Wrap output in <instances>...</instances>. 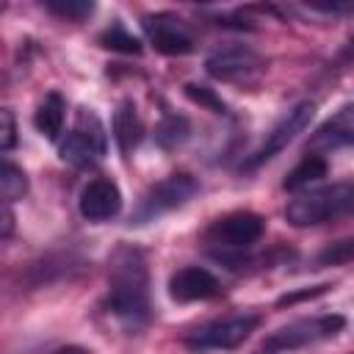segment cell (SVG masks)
<instances>
[{
	"instance_id": "6da1fadb",
	"label": "cell",
	"mask_w": 354,
	"mask_h": 354,
	"mask_svg": "<svg viewBox=\"0 0 354 354\" xmlns=\"http://www.w3.org/2000/svg\"><path fill=\"white\" fill-rule=\"evenodd\" d=\"M105 307L122 326H127L133 332L144 329L149 324V318H152L147 254L133 243L116 246L111 260H108Z\"/></svg>"
},
{
	"instance_id": "7a4b0ae2",
	"label": "cell",
	"mask_w": 354,
	"mask_h": 354,
	"mask_svg": "<svg viewBox=\"0 0 354 354\" xmlns=\"http://www.w3.org/2000/svg\"><path fill=\"white\" fill-rule=\"evenodd\" d=\"M351 205H354V185L343 180V183H332V185L310 188L299 194L296 199L288 202L285 218L293 227H318V224L348 216Z\"/></svg>"
},
{
	"instance_id": "3957f363",
	"label": "cell",
	"mask_w": 354,
	"mask_h": 354,
	"mask_svg": "<svg viewBox=\"0 0 354 354\" xmlns=\"http://www.w3.org/2000/svg\"><path fill=\"white\" fill-rule=\"evenodd\" d=\"M266 235V218L252 210H232L227 216H218L205 230V243L216 252L218 260L238 257L241 252L252 249Z\"/></svg>"
},
{
	"instance_id": "277c9868",
	"label": "cell",
	"mask_w": 354,
	"mask_h": 354,
	"mask_svg": "<svg viewBox=\"0 0 354 354\" xmlns=\"http://www.w3.org/2000/svg\"><path fill=\"white\" fill-rule=\"evenodd\" d=\"M105 152H108L105 124L91 108H77L72 130L61 141V158L75 169H91L102 160Z\"/></svg>"
},
{
	"instance_id": "5b68a950",
	"label": "cell",
	"mask_w": 354,
	"mask_h": 354,
	"mask_svg": "<svg viewBox=\"0 0 354 354\" xmlns=\"http://www.w3.org/2000/svg\"><path fill=\"white\" fill-rule=\"evenodd\" d=\"M346 326V318L340 313H324V315H313V318H299L290 321L288 326H279L277 332H271L263 346L260 354H285V351H296L321 340H329L335 335H340Z\"/></svg>"
},
{
	"instance_id": "8992f818",
	"label": "cell",
	"mask_w": 354,
	"mask_h": 354,
	"mask_svg": "<svg viewBox=\"0 0 354 354\" xmlns=\"http://www.w3.org/2000/svg\"><path fill=\"white\" fill-rule=\"evenodd\" d=\"M260 313H235L218 321H210L194 332L185 335V346L194 351H230L238 348L241 343H246L252 337V332H257L260 326Z\"/></svg>"
},
{
	"instance_id": "52a82bcc",
	"label": "cell",
	"mask_w": 354,
	"mask_h": 354,
	"mask_svg": "<svg viewBox=\"0 0 354 354\" xmlns=\"http://www.w3.org/2000/svg\"><path fill=\"white\" fill-rule=\"evenodd\" d=\"M313 116H315V102H310V100H304V102L293 105L290 111H285V113L271 124V130L266 133V138L260 141V147L243 160V169H257V166H263L266 160L277 158L288 144H293V141L299 138V133H304V130L310 127Z\"/></svg>"
},
{
	"instance_id": "ba28073f",
	"label": "cell",
	"mask_w": 354,
	"mask_h": 354,
	"mask_svg": "<svg viewBox=\"0 0 354 354\" xmlns=\"http://www.w3.org/2000/svg\"><path fill=\"white\" fill-rule=\"evenodd\" d=\"M199 191V183L185 174V171H177V174H169L166 180L155 183L144 199L138 202L136 213H133V224H147V221H155L160 218L163 213H171L177 207H183L188 199H194Z\"/></svg>"
},
{
	"instance_id": "9c48e42d",
	"label": "cell",
	"mask_w": 354,
	"mask_h": 354,
	"mask_svg": "<svg viewBox=\"0 0 354 354\" xmlns=\"http://www.w3.org/2000/svg\"><path fill=\"white\" fill-rule=\"evenodd\" d=\"M266 69L263 55H257L252 47L232 44V47H218L205 58V72L221 83H249Z\"/></svg>"
},
{
	"instance_id": "30bf717a",
	"label": "cell",
	"mask_w": 354,
	"mask_h": 354,
	"mask_svg": "<svg viewBox=\"0 0 354 354\" xmlns=\"http://www.w3.org/2000/svg\"><path fill=\"white\" fill-rule=\"evenodd\" d=\"M141 25H144L149 44L163 55H188L194 50V36L183 25V19L169 14V11L147 14L141 19Z\"/></svg>"
},
{
	"instance_id": "8fae6325",
	"label": "cell",
	"mask_w": 354,
	"mask_h": 354,
	"mask_svg": "<svg viewBox=\"0 0 354 354\" xmlns=\"http://www.w3.org/2000/svg\"><path fill=\"white\" fill-rule=\"evenodd\" d=\"M77 207H80V216L94 224L116 218L122 210V191L111 177H94L83 185Z\"/></svg>"
},
{
	"instance_id": "7c38bea8",
	"label": "cell",
	"mask_w": 354,
	"mask_h": 354,
	"mask_svg": "<svg viewBox=\"0 0 354 354\" xmlns=\"http://www.w3.org/2000/svg\"><path fill=\"white\" fill-rule=\"evenodd\" d=\"M169 296L174 301H180V304L207 301V299L221 296V282L205 266H185V268H180V271L171 274V279H169Z\"/></svg>"
},
{
	"instance_id": "4fadbf2b",
	"label": "cell",
	"mask_w": 354,
	"mask_h": 354,
	"mask_svg": "<svg viewBox=\"0 0 354 354\" xmlns=\"http://www.w3.org/2000/svg\"><path fill=\"white\" fill-rule=\"evenodd\" d=\"M351 138H354V108L343 105L332 119H326L315 130L310 147H313V152H318V149H340V147H348Z\"/></svg>"
},
{
	"instance_id": "5bb4252c",
	"label": "cell",
	"mask_w": 354,
	"mask_h": 354,
	"mask_svg": "<svg viewBox=\"0 0 354 354\" xmlns=\"http://www.w3.org/2000/svg\"><path fill=\"white\" fill-rule=\"evenodd\" d=\"M144 138V122L138 116V108L133 100H122L113 111V141L119 152L127 158Z\"/></svg>"
},
{
	"instance_id": "9a60e30c",
	"label": "cell",
	"mask_w": 354,
	"mask_h": 354,
	"mask_svg": "<svg viewBox=\"0 0 354 354\" xmlns=\"http://www.w3.org/2000/svg\"><path fill=\"white\" fill-rule=\"evenodd\" d=\"M64 119H66V100L58 91H50L41 100V105L36 108V113H33V124H36V130L44 138L55 141L58 133H61V127H64Z\"/></svg>"
},
{
	"instance_id": "2e32d148",
	"label": "cell",
	"mask_w": 354,
	"mask_h": 354,
	"mask_svg": "<svg viewBox=\"0 0 354 354\" xmlns=\"http://www.w3.org/2000/svg\"><path fill=\"white\" fill-rule=\"evenodd\" d=\"M321 177H326V160L313 152V155H304V158L288 171L282 188H288V191H301V188H310L313 183H318Z\"/></svg>"
},
{
	"instance_id": "e0dca14e",
	"label": "cell",
	"mask_w": 354,
	"mask_h": 354,
	"mask_svg": "<svg viewBox=\"0 0 354 354\" xmlns=\"http://www.w3.org/2000/svg\"><path fill=\"white\" fill-rule=\"evenodd\" d=\"M191 136V122L180 113H166L155 130V141L163 147V149H177L180 144H185Z\"/></svg>"
},
{
	"instance_id": "ac0fdd59",
	"label": "cell",
	"mask_w": 354,
	"mask_h": 354,
	"mask_svg": "<svg viewBox=\"0 0 354 354\" xmlns=\"http://www.w3.org/2000/svg\"><path fill=\"white\" fill-rule=\"evenodd\" d=\"M28 174L22 171V166H17L8 158H0V199L14 202L22 199L28 194Z\"/></svg>"
},
{
	"instance_id": "d6986e66",
	"label": "cell",
	"mask_w": 354,
	"mask_h": 354,
	"mask_svg": "<svg viewBox=\"0 0 354 354\" xmlns=\"http://www.w3.org/2000/svg\"><path fill=\"white\" fill-rule=\"evenodd\" d=\"M97 41L105 47V50H113V53H127V55H138L144 47H141V39L138 36H133L119 19L116 22H111L100 36H97Z\"/></svg>"
},
{
	"instance_id": "ffe728a7",
	"label": "cell",
	"mask_w": 354,
	"mask_h": 354,
	"mask_svg": "<svg viewBox=\"0 0 354 354\" xmlns=\"http://www.w3.org/2000/svg\"><path fill=\"white\" fill-rule=\"evenodd\" d=\"M185 97L194 100V102H199V105H205V108L213 111V113H230V111H227V102H224L213 88H207V86L188 83V86H185Z\"/></svg>"
},
{
	"instance_id": "44dd1931",
	"label": "cell",
	"mask_w": 354,
	"mask_h": 354,
	"mask_svg": "<svg viewBox=\"0 0 354 354\" xmlns=\"http://www.w3.org/2000/svg\"><path fill=\"white\" fill-rule=\"evenodd\" d=\"M44 8L50 14H55L61 19H72V22H80V19H86L94 11L91 3H75V0L72 3H44Z\"/></svg>"
},
{
	"instance_id": "7402d4cb",
	"label": "cell",
	"mask_w": 354,
	"mask_h": 354,
	"mask_svg": "<svg viewBox=\"0 0 354 354\" xmlns=\"http://www.w3.org/2000/svg\"><path fill=\"white\" fill-rule=\"evenodd\" d=\"M351 260V241L343 238L332 246H326L321 254H318V266H346Z\"/></svg>"
},
{
	"instance_id": "603a6c76",
	"label": "cell",
	"mask_w": 354,
	"mask_h": 354,
	"mask_svg": "<svg viewBox=\"0 0 354 354\" xmlns=\"http://www.w3.org/2000/svg\"><path fill=\"white\" fill-rule=\"evenodd\" d=\"M17 147V119L8 108H0V152Z\"/></svg>"
},
{
	"instance_id": "cb8c5ba5",
	"label": "cell",
	"mask_w": 354,
	"mask_h": 354,
	"mask_svg": "<svg viewBox=\"0 0 354 354\" xmlns=\"http://www.w3.org/2000/svg\"><path fill=\"white\" fill-rule=\"evenodd\" d=\"M332 285H315V288H304V290H293V293H285V296H279L277 299V307H290V304H296V301H301V299H315V296H324L326 290H329Z\"/></svg>"
},
{
	"instance_id": "d4e9b609",
	"label": "cell",
	"mask_w": 354,
	"mask_h": 354,
	"mask_svg": "<svg viewBox=\"0 0 354 354\" xmlns=\"http://www.w3.org/2000/svg\"><path fill=\"white\" fill-rule=\"evenodd\" d=\"M14 227H17V218H14V210L6 199H0V241L3 238H11L14 235Z\"/></svg>"
},
{
	"instance_id": "484cf974",
	"label": "cell",
	"mask_w": 354,
	"mask_h": 354,
	"mask_svg": "<svg viewBox=\"0 0 354 354\" xmlns=\"http://www.w3.org/2000/svg\"><path fill=\"white\" fill-rule=\"evenodd\" d=\"M53 354H91V351H86L83 346H61V348H55Z\"/></svg>"
}]
</instances>
